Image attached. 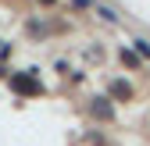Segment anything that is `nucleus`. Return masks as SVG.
<instances>
[{
  "mask_svg": "<svg viewBox=\"0 0 150 146\" xmlns=\"http://www.w3.org/2000/svg\"><path fill=\"white\" fill-rule=\"evenodd\" d=\"M97 11H100V18H104V22H118V14L111 11V7H97Z\"/></svg>",
  "mask_w": 150,
  "mask_h": 146,
  "instance_id": "f257e3e1",
  "label": "nucleus"
},
{
  "mask_svg": "<svg viewBox=\"0 0 150 146\" xmlns=\"http://www.w3.org/2000/svg\"><path fill=\"white\" fill-rule=\"evenodd\" d=\"M136 50L143 53V57H150V43H146V39H136Z\"/></svg>",
  "mask_w": 150,
  "mask_h": 146,
  "instance_id": "f03ea898",
  "label": "nucleus"
},
{
  "mask_svg": "<svg viewBox=\"0 0 150 146\" xmlns=\"http://www.w3.org/2000/svg\"><path fill=\"white\" fill-rule=\"evenodd\" d=\"M71 4H75V7H86V4H89V0H71Z\"/></svg>",
  "mask_w": 150,
  "mask_h": 146,
  "instance_id": "7ed1b4c3",
  "label": "nucleus"
}]
</instances>
